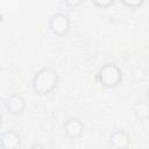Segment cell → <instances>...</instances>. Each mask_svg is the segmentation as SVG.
Returning <instances> with one entry per match:
<instances>
[{"instance_id": "8fae6325", "label": "cell", "mask_w": 149, "mask_h": 149, "mask_svg": "<svg viewBox=\"0 0 149 149\" xmlns=\"http://www.w3.org/2000/svg\"><path fill=\"white\" fill-rule=\"evenodd\" d=\"M83 3V1H80V0H77V1H64V5H66V6H71V7H77V6H79V5H81Z\"/></svg>"}, {"instance_id": "7c38bea8", "label": "cell", "mask_w": 149, "mask_h": 149, "mask_svg": "<svg viewBox=\"0 0 149 149\" xmlns=\"http://www.w3.org/2000/svg\"><path fill=\"white\" fill-rule=\"evenodd\" d=\"M29 149H47L45 147H43L42 144H40V143H34L33 146H30V148Z\"/></svg>"}, {"instance_id": "5b68a950", "label": "cell", "mask_w": 149, "mask_h": 149, "mask_svg": "<svg viewBox=\"0 0 149 149\" xmlns=\"http://www.w3.org/2000/svg\"><path fill=\"white\" fill-rule=\"evenodd\" d=\"M108 144L111 149H128L130 146V136L125 129H118L111 133Z\"/></svg>"}, {"instance_id": "30bf717a", "label": "cell", "mask_w": 149, "mask_h": 149, "mask_svg": "<svg viewBox=\"0 0 149 149\" xmlns=\"http://www.w3.org/2000/svg\"><path fill=\"white\" fill-rule=\"evenodd\" d=\"M92 2L100 8H107L114 3V1H112V0H92Z\"/></svg>"}, {"instance_id": "52a82bcc", "label": "cell", "mask_w": 149, "mask_h": 149, "mask_svg": "<svg viewBox=\"0 0 149 149\" xmlns=\"http://www.w3.org/2000/svg\"><path fill=\"white\" fill-rule=\"evenodd\" d=\"M21 146V136L13 129L5 130L1 134V148L2 149H19Z\"/></svg>"}, {"instance_id": "8992f818", "label": "cell", "mask_w": 149, "mask_h": 149, "mask_svg": "<svg viewBox=\"0 0 149 149\" xmlns=\"http://www.w3.org/2000/svg\"><path fill=\"white\" fill-rule=\"evenodd\" d=\"M5 107L7 112L12 115H19L21 114L26 108V101L24 98L19 93H13L8 95L5 100Z\"/></svg>"}, {"instance_id": "3957f363", "label": "cell", "mask_w": 149, "mask_h": 149, "mask_svg": "<svg viewBox=\"0 0 149 149\" xmlns=\"http://www.w3.org/2000/svg\"><path fill=\"white\" fill-rule=\"evenodd\" d=\"M49 29L54 35L64 37L71 29V21L66 14L61 12L55 13L49 17Z\"/></svg>"}, {"instance_id": "9c48e42d", "label": "cell", "mask_w": 149, "mask_h": 149, "mask_svg": "<svg viewBox=\"0 0 149 149\" xmlns=\"http://www.w3.org/2000/svg\"><path fill=\"white\" fill-rule=\"evenodd\" d=\"M121 3L127 6V7H130V8H137V7L142 6L144 3V1L143 0H130V1L129 0H122Z\"/></svg>"}, {"instance_id": "7a4b0ae2", "label": "cell", "mask_w": 149, "mask_h": 149, "mask_svg": "<svg viewBox=\"0 0 149 149\" xmlns=\"http://www.w3.org/2000/svg\"><path fill=\"white\" fill-rule=\"evenodd\" d=\"M97 80L106 88H114L122 80V71L116 64L107 63L99 69Z\"/></svg>"}, {"instance_id": "277c9868", "label": "cell", "mask_w": 149, "mask_h": 149, "mask_svg": "<svg viewBox=\"0 0 149 149\" xmlns=\"http://www.w3.org/2000/svg\"><path fill=\"white\" fill-rule=\"evenodd\" d=\"M84 129H85L84 122L78 118H69L63 125L64 134L70 140H76L81 137V135L84 134Z\"/></svg>"}, {"instance_id": "ba28073f", "label": "cell", "mask_w": 149, "mask_h": 149, "mask_svg": "<svg viewBox=\"0 0 149 149\" xmlns=\"http://www.w3.org/2000/svg\"><path fill=\"white\" fill-rule=\"evenodd\" d=\"M134 116L139 121H143L149 118V102L146 100L137 101L133 107Z\"/></svg>"}, {"instance_id": "6da1fadb", "label": "cell", "mask_w": 149, "mask_h": 149, "mask_svg": "<svg viewBox=\"0 0 149 149\" xmlns=\"http://www.w3.org/2000/svg\"><path fill=\"white\" fill-rule=\"evenodd\" d=\"M58 84V73L52 66H45L38 70L31 78L33 90L41 95L51 93Z\"/></svg>"}]
</instances>
